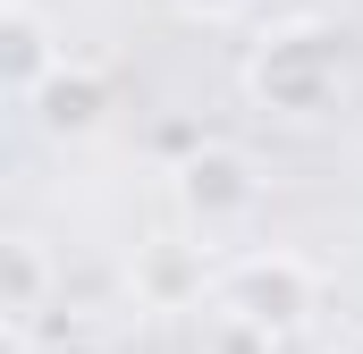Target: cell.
<instances>
[{"label":"cell","mask_w":363,"mask_h":354,"mask_svg":"<svg viewBox=\"0 0 363 354\" xmlns=\"http://www.w3.org/2000/svg\"><path fill=\"white\" fill-rule=\"evenodd\" d=\"M43 295H51V262H43V245H34V236H9V304H0V312H9L17 338L34 329Z\"/></svg>","instance_id":"8992f818"},{"label":"cell","mask_w":363,"mask_h":354,"mask_svg":"<svg viewBox=\"0 0 363 354\" xmlns=\"http://www.w3.org/2000/svg\"><path fill=\"white\" fill-rule=\"evenodd\" d=\"M34 110H43V127H51V135H93V127H101V110H110V85H101L93 68H60L51 85L34 93Z\"/></svg>","instance_id":"5b68a950"},{"label":"cell","mask_w":363,"mask_h":354,"mask_svg":"<svg viewBox=\"0 0 363 354\" xmlns=\"http://www.w3.org/2000/svg\"><path fill=\"white\" fill-rule=\"evenodd\" d=\"M245 85H254V101L279 110V118H321V110L338 101V85H347L338 34H330V25H279L271 42L254 51Z\"/></svg>","instance_id":"6da1fadb"},{"label":"cell","mask_w":363,"mask_h":354,"mask_svg":"<svg viewBox=\"0 0 363 354\" xmlns=\"http://www.w3.org/2000/svg\"><path fill=\"white\" fill-rule=\"evenodd\" d=\"M0 68H9V93H17V101H34V93L68 68V51L51 42V25H43L26 0H9V17H0Z\"/></svg>","instance_id":"277c9868"},{"label":"cell","mask_w":363,"mask_h":354,"mask_svg":"<svg viewBox=\"0 0 363 354\" xmlns=\"http://www.w3.org/2000/svg\"><path fill=\"white\" fill-rule=\"evenodd\" d=\"M186 17H237V8H245V0H178Z\"/></svg>","instance_id":"ba28073f"},{"label":"cell","mask_w":363,"mask_h":354,"mask_svg":"<svg viewBox=\"0 0 363 354\" xmlns=\"http://www.w3.org/2000/svg\"><path fill=\"white\" fill-rule=\"evenodd\" d=\"M178 202L203 228H228V219H245L262 202V177H254V161L237 144H203V152H186V169H178Z\"/></svg>","instance_id":"3957f363"},{"label":"cell","mask_w":363,"mask_h":354,"mask_svg":"<svg viewBox=\"0 0 363 354\" xmlns=\"http://www.w3.org/2000/svg\"><path fill=\"white\" fill-rule=\"evenodd\" d=\"M313 304H321V278H313V262H296V253H254V262H237L220 278V312L237 329H254V338L296 329Z\"/></svg>","instance_id":"7a4b0ae2"},{"label":"cell","mask_w":363,"mask_h":354,"mask_svg":"<svg viewBox=\"0 0 363 354\" xmlns=\"http://www.w3.org/2000/svg\"><path fill=\"white\" fill-rule=\"evenodd\" d=\"M135 287H144V304L178 312L186 295H203V262H194L186 245H152V253H144V270H135Z\"/></svg>","instance_id":"52a82bcc"}]
</instances>
